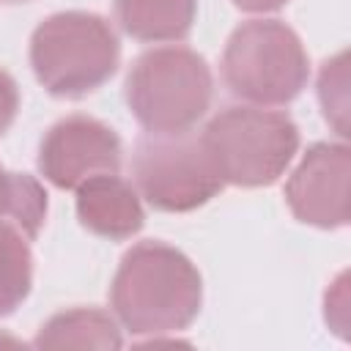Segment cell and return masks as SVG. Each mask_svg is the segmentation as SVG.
I'll list each match as a JSON object with an SVG mask.
<instances>
[{"label": "cell", "mask_w": 351, "mask_h": 351, "mask_svg": "<svg viewBox=\"0 0 351 351\" xmlns=\"http://www.w3.org/2000/svg\"><path fill=\"white\" fill-rule=\"evenodd\" d=\"M110 307L129 335H176L200 315L203 277L181 250L145 239L123 252L110 282Z\"/></svg>", "instance_id": "1"}, {"label": "cell", "mask_w": 351, "mask_h": 351, "mask_svg": "<svg viewBox=\"0 0 351 351\" xmlns=\"http://www.w3.org/2000/svg\"><path fill=\"white\" fill-rule=\"evenodd\" d=\"M123 96L148 134H181L206 118L214 99V77L206 58L189 47H151L132 60Z\"/></svg>", "instance_id": "2"}, {"label": "cell", "mask_w": 351, "mask_h": 351, "mask_svg": "<svg viewBox=\"0 0 351 351\" xmlns=\"http://www.w3.org/2000/svg\"><path fill=\"white\" fill-rule=\"evenodd\" d=\"M121 63L115 27L93 11H58L30 36V69L55 99H82L99 90Z\"/></svg>", "instance_id": "3"}, {"label": "cell", "mask_w": 351, "mask_h": 351, "mask_svg": "<svg viewBox=\"0 0 351 351\" xmlns=\"http://www.w3.org/2000/svg\"><path fill=\"white\" fill-rule=\"evenodd\" d=\"M200 143L222 184L255 189L285 173L299 151V126L282 110L244 101L211 115Z\"/></svg>", "instance_id": "4"}, {"label": "cell", "mask_w": 351, "mask_h": 351, "mask_svg": "<svg viewBox=\"0 0 351 351\" xmlns=\"http://www.w3.org/2000/svg\"><path fill=\"white\" fill-rule=\"evenodd\" d=\"M219 71L236 99L280 107L304 90L310 58L299 33L282 19H247L230 33Z\"/></svg>", "instance_id": "5"}, {"label": "cell", "mask_w": 351, "mask_h": 351, "mask_svg": "<svg viewBox=\"0 0 351 351\" xmlns=\"http://www.w3.org/2000/svg\"><path fill=\"white\" fill-rule=\"evenodd\" d=\"M132 178L137 195L167 214L200 208L225 186L195 132L140 134L132 151Z\"/></svg>", "instance_id": "6"}, {"label": "cell", "mask_w": 351, "mask_h": 351, "mask_svg": "<svg viewBox=\"0 0 351 351\" xmlns=\"http://www.w3.org/2000/svg\"><path fill=\"white\" fill-rule=\"evenodd\" d=\"M123 145L118 132L85 112H74L52 123L38 143V173L58 189H77L99 173H118Z\"/></svg>", "instance_id": "7"}, {"label": "cell", "mask_w": 351, "mask_h": 351, "mask_svg": "<svg viewBox=\"0 0 351 351\" xmlns=\"http://www.w3.org/2000/svg\"><path fill=\"white\" fill-rule=\"evenodd\" d=\"M351 148L346 140L313 143L285 181L291 214L313 228L335 230L348 225Z\"/></svg>", "instance_id": "8"}, {"label": "cell", "mask_w": 351, "mask_h": 351, "mask_svg": "<svg viewBox=\"0 0 351 351\" xmlns=\"http://www.w3.org/2000/svg\"><path fill=\"white\" fill-rule=\"evenodd\" d=\"M77 217L85 230L110 241H126L140 233L145 214L132 181L118 173H99L77 189Z\"/></svg>", "instance_id": "9"}, {"label": "cell", "mask_w": 351, "mask_h": 351, "mask_svg": "<svg viewBox=\"0 0 351 351\" xmlns=\"http://www.w3.org/2000/svg\"><path fill=\"white\" fill-rule=\"evenodd\" d=\"M112 16L134 41H184L192 33L197 0H112Z\"/></svg>", "instance_id": "10"}, {"label": "cell", "mask_w": 351, "mask_h": 351, "mask_svg": "<svg viewBox=\"0 0 351 351\" xmlns=\"http://www.w3.org/2000/svg\"><path fill=\"white\" fill-rule=\"evenodd\" d=\"M36 348H121V324L101 307H69L49 315L33 340Z\"/></svg>", "instance_id": "11"}, {"label": "cell", "mask_w": 351, "mask_h": 351, "mask_svg": "<svg viewBox=\"0 0 351 351\" xmlns=\"http://www.w3.org/2000/svg\"><path fill=\"white\" fill-rule=\"evenodd\" d=\"M33 288L30 239L8 219H0V318L11 315Z\"/></svg>", "instance_id": "12"}, {"label": "cell", "mask_w": 351, "mask_h": 351, "mask_svg": "<svg viewBox=\"0 0 351 351\" xmlns=\"http://www.w3.org/2000/svg\"><path fill=\"white\" fill-rule=\"evenodd\" d=\"M0 219L14 222L33 241L47 219V192L41 181L0 165Z\"/></svg>", "instance_id": "13"}, {"label": "cell", "mask_w": 351, "mask_h": 351, "mask_svg": "<svg viewBox=\"0 0 351 351\" xmlns=\"http://www.w3.org/2000/svg\"><path fill=\"white\" fill-rule=\"evenodd\" d=\"M318 104L324 121L340 140H348V52L326 58L318 69Z\"/></svg>", "instance_id": "14"}, {"label": "cell", "mask_w": 351, "mask_h": 351, "mask_svg": "<svg viewBox=\"0 0 351 351\" xmlns=\"http://www.w3.org/2000/svg\"><path fill=\"white\" fill-rule=\"evenodd\" d=\"M346 271H340V277L332 282V288L326 291L324 296V318L326 324L340 335L346 337V329H348V288H346Z\"/></svg>", "instance_id": "15"}, {"label": "cell", "mask_w": 351, "mask_h": 351, "mask_svg": "<svg viewBox=\"0 0 351 351\" xmlns=\"http://www.w3.org/2000/svg\"><path fill=\"white\" fill-rule=\"evenodd\" d=\"M16 112H19V88L14 77L5 69H0V137L11 129Z\"/></svg>", "instance_id": "16"}, {"label": "cell", "mask_w": 351, "mask_h": 351, "mask_svg": "<svg viewBox=\"0 0 351 351\" xmlns=\"http://www.w3.org/2000/svg\"><path fill=\"white\" fill-rule=\"evenodd\" d=\"M230 3L247 14H271V11L285 8L291 0H230Z\"/></svg>", "instance_id": "17"}, {"label": "cell", "mask_w": 351, "mask_h": 351, "mask_svg": "<svg viewBox=\"0 0 351 351\" xmlns=\"http://www.w3.org/2000/svg\"><path fill=\"white\" fill-rule=\"evenodd\" d=\"M3 5H16V3H30V0H0Z\"/></svg>", "instance_id": "18"}]
</instances>
